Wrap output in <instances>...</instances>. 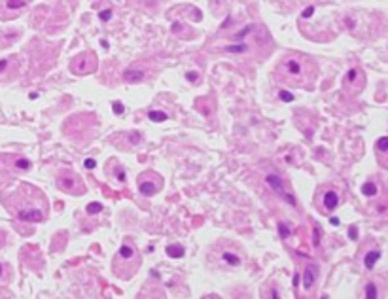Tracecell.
Wrapping results in <instances>:
<instances>
[{"label":"cell","instance_id":"obj_5","mask_svg":"<svg viewBox=\"0 0 388 299\" xmlns=\"http://www.w3.org/2000/svg\"><path fill=\"white\" fill-rule=\"evenodd\" d=\"M341 205V193L332 186H322L316 191V208L322 214L334 212L337 206Z\"/></svg>","mask_w":388,"mask_h":299},{"label":"cell","instance_id":"obj_10","mask_svg":"<svg viewBox=\"0 0 388 299\" xmlns=\"http://www.w3.org/2000/svg\"><path fill=\"white\" fill-rule=\"evenodd\" d=\"M265 182L269 184V188L273 189V191H277L284 201H288L290 205H294L295 206V199H294V195H292V191H288L286 189V184H284V180L280 178L279 174H267L265 176Z\"/></svg>","mask_w":388,"mask_h":299},{"label":"cell","instance_id":"obj_25","mask_svg":"<svg viewBox=\"0 0 388 299\" xmlns=\"http://www.w3.org/2000/svg\"><path fill=\"white\" fill-rule=\"evenodd\" d=\"M110 16H112V12H110V10H106L104 14H101V19H102V21H108Z\"/></svg>","mask_w":388,"mask_h":299},{"label":"cell","instance_id":"obj_7","mask_svg":"<svg viewBox=\"0 0 388 299\" xmlns=\"http://www.w3.org/2000/svg\"><path fill=\"white\" fill-rule=\"evenodd\" d=\"M139 191L144 197H154L163 189V176L157 174L155 171H144L139 176Z\"/></svg>","mask_w":388,"mask_h":299},{"label":"cell","instance_id":"obj_6","mask_svg":"<svg viewBox=\"0 0 388 299\" xmlns=\"http://www.w3.org/2000/svg\"><path fill=\"white\" fill-rule=\"evenodd\" d=\"M97 66H99V61H97V55L93 51H82L70 61V72L76 74V76L93 74L97 70Z\"/></svg>","mask_w":388,"mask_h":299},{"label":"cell","instance_id":"obj_12","mask_svg":"<svg viewBox=\"0 0 388 299\" xmlns=\"http://www.w3.org/2000/svg\"><path fill=\"white\" fill-rule=\"evenodd\" d=\"M140 140H142V138H140V133H133V131L127 133V144L123 142V133H119L114 136V144L119 146V148H123V144H125V150L133 148V146H139Z\"/></svg>","mask_w":388,"mask_h":299},{"label":"cell","instance_id":"obj_8","mask_svg":"<svg viewBox=\"0 0 388 299\" xmlns=\"http://www.w3.org/2000/svg\"><path fill=\"white\" fill-rule=\"evenodd\" d=\"M365 87V74L362 68H350L343 80V89L350 95L362 93Z\"/></svg>","mask_w":388,"mask_h":299},{"label":"cell","instance_id":"obj_4","mask_svg":"<svg viewBox=\"0 0 388 299\" xmlns=\"http://www.w3.org/2000/svg\"><path fill=\"white\" fill-rule=\"evenodd\" d=\"M57 188L70 193V195H84L86 193V184L80 178V174L72 173L69 169H61L57 174Z\"/></svg>","mask_w":388,"mask_h":299},{"label":"cell","instance_id":"obj_27","mask_svg":"<svg viewBox=\"0 0 388 299\" xmlns=\"http://www.w3.org/2000/svg\"><path fill=\"white\" fill-rule=\"evenodd\" d=\"M86 167H95V161H93V159H89V161H86Z\"/></svg>","mask_w":388,"mask_h":299},{"label":"cell","instance_id":"obj_19","mask_svg":"<svg viewBox=\"0 0 388 299\" xmlns=\"http://www.w3.org/2000/svg\"><path fill=\"white\" fill-rule=\"evenodd\" d=\"M365 297H369V299L379 297V291H377V284L369 282L367 286H365Z\"/></svg>","mask_w":388,"mask_h":299},{"label":"cell","instance_id":"obj_3","mask_svg":"<svg viewBox=\"0 0 388 299\" xmlns=\"http://www.w3.org/2000/svg\"><path fill=\"white\" fill-rule=\"evenodd\" d=\"M140 263H142V258H140L139 248L135 246V243H131L129 239H125L123 244L119 246L116 258H114V273H116L119 278L123 280H129L133 276L137 275V271L140 269Z\"/></svg>","mask_w":388,"mask_h":299},{"label":"cell","instance_id":"obj_9","mask_svg":"<svg viewBox=\"0 0 388 299\" xmlns=\"http://www.w3.org/2000/svg\"><path fill=\"white\" fill-rule=\"evenodd\" d=\"M27 8V0H0V19H14Z\"/></svg>","mask_w":388,"mask_h":299},{"label":"cell","instance_id":"obj_23","mask_svg":"<svg viewBox=\"0 0 388 299\" xmlns=\"http://www.w3.org/2000/svg\"><path fill=\"white\" fill-rule=\"evenodd\" d=\"M279 229H280V235L284 237V239H288V237H290V231H288V228L284 226V223H279Z\"/></svg>","mask_w":388,"mask_h":299},{"label":"cell","instance_id":"obj_14","mask_svg":"<svg viewBox=\"0 0 388 299\" xmlns=\"http://www.w3.org/2000/svg\"><path fill=\"white\" fill-rule=\"evenodd\" d=\"M316 275H318V267L316 265H307L305 269V275H303V288L310 290L312 284L316 282Z\"/></svg>","mask_w":388,"mask_h":299},{"label":"cell","instance_id":"obj_17","mask_svg":"<svg viewBox=\"0 0 388 299\" xmlns=\"http://www.w3.org/2000/svg\"><path fill=\"white\" fill-rule=\"evenodd\" d=\"M380 258V252L379 250H373V252H369L367 256H365V261H364V265L367 269H373L375 267V263H377V260Z\"/></svg>","mask_w":388,"mask_h":299},{"label":"cell","instance_id":"obj_13","mask_svg":"<svg viewBox=\"0 0 388 299\" xmlns=\"http://www.w3.org/2000/svg\"><path fill=\"white\" fill-rule=\"evenodd\" d=\"M220 260H222V263L229 265V267H239L242 263V258L237 252H233V250H224V252L220 254Z\"/></svg>","mask_w":388,"mask_h":299},{"label":"cell","instance_id":"obj_11","mask_svg":"<svg viewBox=\"0 0 388 299\" xmlns=\"http://www.w3.org/2000/svg\"><path fill=\"white\" fill-rule=\"evenodd\" d=\"M375 154H377V161L382 169H388V136H380L375 142Z\"/></svg>","mask_w":388,"mask_h":299},{"label":"cell","instance_id":"obj_1","mask_svg":"<svg viewBox=\"0 0 388 299\" xmlns=\"http://www.w3.org/2000/svg\"><path fill=\"white\" fill-rule=\"evenodd\" d=\"M2 203L19 221L38 223L47 218L49 205L46 195L31 184H19L17 188L2 193Z\"/></svg>","mask_w":388,"mask_h":299},{"label":"cell","instance_id":"obj_2","mask_svg":"<svg viewBox=\"0 0 388 299\" xmlns=\"http://www.w3.org/2000/svg\"><path fill=\"white\" fill-rule=\"evenodd\" d=\"M275 80L288 87L309 89L316 82V63L303 53H286L275 68Z\"/></svg>","mask_w":388,"mask_h":299},{"label":"cell","instance_id":"obj_21","mask_svg":"<svg viewBox=\"0 0 388 299\" xmlns=\"http://www.w3.org/2000/svg\"><path fill=\"white\" fill-rule=\"evenodd\" d=\"M167 254L172 256V258H178V256H184V248H182V246H169V248H167Z\"/></svg>","mask_w":388,"mask_h":299},{"label":"cell","instance_id":"obj_22","mask_svg":"<svg viewBox=\"0 0 388 299\" xmlns=\"http://www.w3.org/2000/svg\"><path fill=\"white\" fill-rule=\"evenodd\" d=\"M101 210H102V205H101V203H91V205L87 206V214L101 212Z\"/></svg>","mask_w":388,"mask_h":299},{"label":"cell","instance_id":"obj_20","mask_svg":"<svg viewBox=\"0 0 388 299\" xmlns=\"http://www.w3.org/2000/svg\"><path fill=\"white\" fill-rule=\"evenodd\" d=\"M148 118L152 119V121H165V119H167V114H165V112H155V110H152L150 114H148Z\"/></svg>","mask_w":388,"mask_h":299},{"label":"cell","instance_id":"obj_26","mask_svg":"<svg viewBox=\"0 0 388 299\" xmlns=\"http://www.w3.org/2000/svg\"><path fill=\"white\" fill-rule=\"evenodd\" d=\"M114 112L116 114H123V106L121 104H114Z\"/></svg>","mask_w":388,"mask_h":299},{"label":"cell","instance_id":"obj_16","mask_svg":"<svg viewBox=\"0 0 388 299\" xmlns=\"http://www.w3.org/2000/svg\"><path fill=\"white\" fill-rule=\"evenodd\" d=\"M125 82H140V80L146 78V70L144 68H139V66H135V68H127L123 74Z\"/></svg>","mask_w":388,"mask_h":299},{"label":"cell","instance_id":"obj_15","mask_svg":"<svg viewBox=\"0 0 388 299\" xmlns=\"http://www.w3.org/2000/svg\"><path fill=\"white\" fill-rule=\"evenodd\" d=\"M12 178V165H10V158L0 156V186L6 184Z\"/></svg>","mask_w":388,"mask_h":299},{"label":"cell","instance_id":"obj_24","mask_svg":"<svg viewBox=\"0 0 388 299\" xmlns=\"http://www.w3.org/2000/svg\"><path fill=\"white\" fill-rule=\"evenodd\" d=\"M280 99H282V101H288V103H290V101H294V97H292V95H288V93H284V91H280Z\"/></svg>","mask_w":388,"mask_h":299},{"label":"cell","instance_id":"obj_18","mask_svg":"<svg viewBox=\"0 0 388 299\" xmlns=\"http://www.w3.org/2000/svg\"><path fill=\"white\" fill-rule=\"evenodd\" d=\"M362 193L367 197H375V193H377V186H375L373 182H365L364 186H362Z\"/></svg>","mask_w":388,"mask_h":299}]
</instances>
